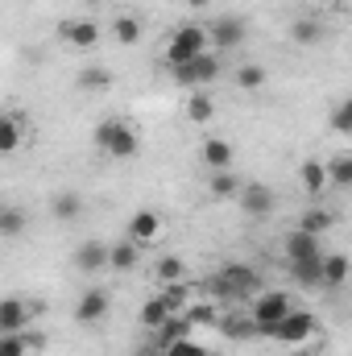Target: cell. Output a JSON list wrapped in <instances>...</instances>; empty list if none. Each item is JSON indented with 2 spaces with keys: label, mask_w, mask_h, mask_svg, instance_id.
I'll return each instance as SVG.
<instances>
[{
  "label": "cell",
  "mask_w": 352,
  "mask_h": 356,
  "mask_svg": "<svg viewBox=\"0 0 352 356\" xmlns=\"http://www.w3.org/2000/svg\"><path fill=\"white\" fill-rule=\"evenodd\" d=\"M207 191H211V199H237L241 178L232 175V170H211V178H207Z\"/></svg>",
  "instance_id": "f546056e"
},
{
  "label": "cell",
  "mask_w": 352,
  "mask_h": 356,
  "mask_svg": "<svg viewBox=\"0 0 352 356\" xmlns=\"http://www.w3.org/2000/svg\"><path fill=\"white\" fill-rule=\"evenodd\" d=\"M29 228V211L25 207H17V203H0V236H21Z\"/></svg>",
  "instance_id": "44dd1931"
},
{
  "label": "cell",
  "mask_w": 352,
  "mask_h": 356,
  "mask_svg": "<svg viewBox=\"0 0 352 356\" xmlns=\"http://www.w3.org/2000/svg\"><path fill=\"white\" fill-rule=\"evenodd\" d=\"M162 298H166V307H170V311H182V307H186V282L166 286V290H162Z\"/></svg>",
  "instance_id": "f35d334b"
},
{
  "label": "cell",
  "mask_w": 352,
  "mask_h": 356,
  "mask_svg": "<svg viewBox=\"0 0 352 356\" xmlns=\"http://www.w3.org/2000/svg\"><path fill=\"white\" fill-rule=\"evenodd\" d=\"M315 4H340V0H315Z\"/></svg>",
  "instance_id": "60d3db41"
},
{
  "label": "cell",
  "mask_w": 352,
  "mask_h": 356,
  "mask_svg": "<svg viewBox=\"0 0 352 356\" xmlns=\"http://www.w3.org/2000/svg\"><path fill=\"white\" fill-rule=\"evenodd\" d=\"M95 149L108 154V158H133V154L141 149V133H137L133 120H125V116H108V120L95 129Z\"/></svg>",
  "instance_id": "7a4b0ae2"
},
{
  "label": "cell",
  "mask_w": 352,
  "mask_h": 356,
  "mask_svg": "<svg viewBox=\"0 0 352 356\" xmlns=\"http://www.w3.org/2000/svg\"><path fill=\"white\" fill-rule=\"evenodd\" d=\"M216 332H224L228 340H245V336H253L257 327H253V319H249L245 311H232V315H220V323H216Z\"/></svg>",
  "instance_id": "484cf974"
},
{
  "label": "cell",
  "mask_w": 352,
  "mask_h": 356,
  "mask_svg": "<svg viewBox=\"0 0 352 356\" xmlns=\"http://www.w3.org/2000/svg\"><path fill=\"white\" fill-rule=\"evenodd\" d=\"M162 356H211V353H207L203 344H195V340L186 336V340H175V344H170V348H166Z\"/></svg>",
  "instance_id": "74e56055"
},
{
  "label": "cell",
  "mask_w": 352,
  "mask_h": 356,
  "mask_svg": "<svg viewBox=\"0 0 352 356\" xmlns=\"http://www.w3.org/2000/svg\"><path fill=\"white\" fill-rule=\"evenodd\" d=\"M211 0H186V8H207Z\"/></svg>",
  "instance_id": "ab89813d"
},
{
  "label": "cell",
  "mask_w": 352,
  "mask_h": 356,
  "mask_svg": "<svg viewBox=\"0 0 352 356\" xmlns=\"http://www.w3.org/2000/svg\"><path fill=\"white\" fill-rule=\"evenodd\" d=\"M108 307H112L108 290H104V286H88V290L75 298V319H79V323H99V319L108 315Z\"/></svg>",
  "instance_id": "9c48e42d"
},
{
  "label": "cell",
  "mask_w": 352,
  "mask_h": 356,
  "mask_svg": "<svg viewBox=\"0 0 352 356\" xmlns=\"http://www.w3.org/2000/svg\"><path fill=\"white\" fill-rule=\"evenodd\" d=\"M154 277H158L162 286L186 282V261H182V257H158V261H154Z\"/></svg>",
  "instance_id": "4dcf8cb0"
},
{
  "label": "cell",
  "mask_w": 352,
  "mask_h": 356,
  "mask_svg": "<svg viewBox=\"0 0 352 356\" xmlns=\"http://www.w3.org/2000/svg\"><path fill=\"white\" fill-rule=\"evenodd\" d=\"M220 71H224V63H220V54H216V50H203V54H195L191 63L170 67V75H175L178 88H207V83H216V79H220Z\"/></svg>",
  "instance_id": "8992f818"
},
{
  "label": "cell",
  "mask_w": 352,
  "mask_h": 356,
  "mask_svg": "<svg viewBox=\"0 0 352 356\" xmlns=\"http://www.w3.org/2000/svg\"><path fill=\"white\" fill-rule=\"evenodd\" d=\"M332 129H336L340 137H352V99H340V104L332 108Z\"/></svg>",
  "instance_id": "8d00e7d4"
},
{
  "label": "cell",
  "mask_w": 352,
  "mask_h": 356,
  "mask_svg": "<svg viewBox=\"0 0 352 356\" xmlns=\"http://www.w3.org/2000/svg\"><path fill=\"white\" fill-rule=\"evenodd\" d=\"M63 42L71 50H91V46H99V25L95 21H67L63 25Z\"/></svg>",
  "instance_id": "2e32d148"
},
{
  "label": "cell",
  "mask_w": 352,
  "mask_h": 356,
  "mask_svg": "<svg viewBox=\"0 0 352 356\" xmlns=\"http://www.w3.org/2000/svg\"><path fill=\"white\" fill-rule=\"evenodd\" d=\"M257 290H262V273L245 261H228L207 277V294L220 302H249Z\"/></svg>",
  "instance_id": "6da1fadb"
},
{
  "label": "cell",
  "mask_w": 352,
  "mask_h": 356,
  "mask_svg": "<svg viewBox=\"0 0 352 356\" xmlns=\"http://www.w3.org/2000/svg\"><path fill=\"white\" fill-rule=\"evenodd\" d=\"M29 302L25 298H0V332H25L29 327Z\"/></svg>",
  "instance_id": "5bb4252c"
},
{
  "label": "cell",
  "mask_w": 352,
  "mask_h": 356,
  "mask_svg": "<svg viewBox=\"0 0 352 356\" xmlns=\"http://www.w3.org/2000/svg\"><path fill=\"white\" fill-rule=\"evenodd\" d=\"M182 319L191 323V332L195 327H216L220 323V311L211 302H191V307H182Z\"/></svg>",
  "instance_id": "f1b7e54d"
},
{
  "label": "cell",
  "mask_w": 352,
  "mask_h": 356,
  "mask_svg": "<svg viewBox=\"0 0 352 356\" xmlns=\"http://www.w3.org/2000/svg\"><path fill=\"white\" fill-rule=\"evenodd\" d=\"M186 336H191V323L182 319V311H175V315H170V319H166V323H162L158 332H150V344L166 353V348H170L175 340H186Z\"/></svg>",
  "instance_id": "e0dca14e"
},
{
  "label": "cell",
  "mask_w": 352,
  "mask_h": 356,
  "mask_svg": "<svg viewBox=\"0 0 352 356\" xmlns=\"http://www.w3.org/2000/svg\"><path fill=\"white\" fill-rule=\"evenodd\" d=\"M315 332H319L315 311H307V307H290V311L273 323V332H269V336H273L282 348H298V344H307Z\"/></svg>",
  "instance_id": "3957f363"
},
{
  "label": "cell",
  "mask_w": 352,
  "mask_h": 356,
  "mask_svg": "<svg viewBox=\"0 0 352 356\" xmlns=\"http://www.w3.org/2000/svg\"><path fill=\"white\" fill-rule=\"evenodd\" d=\"M298 182H303L307 195H319V191L328 186V166H323L319 158H307V162L298 166Z\"/></svg>",
  "instance_id": "cb8c5ba5"
},
{
  "label": "cell",
  "mask_w": 352,
  "mask_h": 356,
  "mask_svg": "<svg viewBox=\"0 0 352 356\" xmlns=\"http://www.w3.org/2000/svg\"><path fill=\"white\" fill-rule=\"evenodd\" d=\"M112 38H116L120 46H137V42H141V21H137V17H129V13H125V17H116Z\"/></svg>",
  "instance_id": "836d02e7"
},
{
  "label": "cell",
  "mask_w": 352,
  "mask_h": 356,
  "mask_svg": "<svg viewBox=\"0 0 352 356\" xmlns=\"http://www.w3.org/2000/svg\"><path fill=\"white\" fill-rule=\"evenodd\" d=\"M290 307H294V298H290L286 290H257V294L249 298V311H245V315L253 319V327H257L262 336H269L273 323H278Z\"/></svg>",
  "instance_id": "277c9868"
},
{
  "label": "cell",
  "mask_w": 352,
  "mask_h": 356,
  "mask_svg": "<svg viewBox=\"0 0 352 356\" xmlns=\"http://www.w3.org/2000/svg\"><path fill=\"white\" fill-rule=\"evenodd\" d=\"M203 162H207L211 170H232V145H228L224 137H207V141H203Z\"/></svg>",
  "instance_id": "603a6c76"
},
{
  "label": "cell",
  "mask_w": 352,
  "mask_h": 356,
  "mask_svg": "<svg viewBox=\"0 0 352 356\" xmlns=\"http://www.w3.org/2000/svg\"><path fill=\"white\" fill-rule=\"evenodd\" d=\"M315 253H323L319 249V236H311L303 228L286 232V261H303V257H315Z\"/></svg>",
  "instance_id": "d6986e66"
},
{
  "label": "cell",
  "mask_w": 352,
  "mask_h": 356,
  "mask_svg": "<svg viewBox=\"0 0 352 356\" xmlns=\"http://www.w3.org/2000/svg\"><path fill=\"white\" fill-rule=\"evenodd\" d=\"M83 4H95V0H83Z\"/></svg>",
  "instance_id": "b9f144b4"
},
{
  "label": "cell",
  "mask_w": 352,
  "mask_h": 356,
  "mask_svg": "<svg viewBox=\"0 0 352 356\" xmlns=\"http://www.w3.org/2000/svg\"><path fill=\"white\" fill-rule=\"evenodd\" d=\"M79 88L83 91L112 88V71H108V67H83V71H79Z\"/></svg>",
  "instance_id": "d590c367"
},
{
  "label": "cell",
  "mask_w": 352,
  "mask_h": 356,
  "mask_svg": "<svg viewBox=\"0 0 352 356\" xmlns=\"http://www.w3.org/2000/svg\"><path fill=\"white\" fill-rule=\"evenodd\" d=\"M211 116H216V99H211L207 91H195V95L186 99V120H191V124H207Z\"/></svg>",
  "instance_id": "83f0119b"
},
{
  "label": "cell",
  "mask_w": 352,
  "mask_h": 356,
  "mask_svg": "<svg viewBox=\"0 0 352 356\" xmlns=\"http://www.w3.org/2000/svg\"><path fill=\"white\" fill-rule=\"evenodd\" d=\"M265 67H257V63H245V67H237V75H232V83L241 91H262L265 88Z\"/></svg>",
  "instance_id": "d6a6232c"
},
{
  "label": "cell",
  "mask_w": 352,
  "mask_h": 356,
  "mask_svg": "<svg viewBox=\"0 0 352 356\" xmlns=\"http://www.w3.org/2000/svg\"><path fill=\"white\" fill-rule=\"evenodd\" d=\"M25 141V116H13V112H0V158L17 154Z\"/></svg>",
  "instance_id": "9a60e30c"
},
{
  "label": "cell",
  "mask_w": 352,
  "mask_h": 356,
  "mask_svg": "<svg viewBox=\"0 0 352 356\" xmlns=\"http://www.w3.org/2000/svg\"><path fill=\"white\" fill-rule=\"evenodd\" d=\"M137 261H141V245H133L129 236L116 241V245H108V269L129 273V269H137Z\"/></svg>",
  "instance_id": "ac0fdd59"
},
{
  "label": "cell",
  "mask_w": 352,
  "mask_h": 356,
  "mask_svg": "<svg viewBox=\"0 0 352 356\" xmlns=\"http://www.w3.org/2000/svg\"><path fill=\"white\" fill-rule=\"evenodd\" d=\"M71 261H75L79 273H99V269H108V245L104 241H83Z\"/></svg>",
  "instance_id": "4fadbf2b"
},
{
  "label": "cell",
  "mask_w": 352,
  "mask_h": 356,
  "mask_svg": "<svg viewBox=\"0 0 352 356\" xmlns=\"http://www.w3.org/2000/svg\"><path fill=\"white\" fill-rule=\"evenodd\" d=\"M170 315H175V311L166 307V298H162V294L145 298V302H141V311H137V319H141V327H145V332H158Z\"/></svg>",
  "instance_id": "ffe728a7"
},
{
  "label": "cell",
  "mask_w": 352,
  "mask_h": 356,
  "mask_svg": "<svg viewBox=\"0 0 352 356\" xmlns=\"http://www.w3.org/2000/svg\"><path fill=\"white\" fill-rule=\"evenodd\" d=\"M38 344V336L29 332H0V356H25Z\"/></svg>",
  "instance_id": "1f68e13d"
},
{
  "label": "cell",
  "mask_w": 352,
  "mask_h": 356,
  "mask_svg": "<svg viewBox=\"0 0 352 356\" xmlns=\"http://www.w3.org/2000/svg\"><path fill=\"white\" fill-rule=\"evenodd\" d=\"M290 33H294V42H298V46H319V42L328 38V29H323V21H319V17H298Z\"/></svg>",
  "instance_id": "d4e9b609"
},
{
  "label": "cell",
  "mask_w": 352,
  "mask_h": 356,
  "mask_svg": "<svg viewBox=\"0 0 352 356\" xmlns=\"http://www.w3.org/2000/svg\"><path fill=\"white\" fill-rule=\"evenodd\" d=\"M245 38H249V25H245L241 17H232V13H220V17L207 25V42H211L216 54H228V50L245 46Z\"/></svg>",
  "instance_id": "52a82bcc"
},
{
  "label": "cell",
  "mask_w": 352,
  "mask_h": 356,
  "mask_svg": "<svg viewBox=\"0 0 352 356\" xmlns=\"http://www.w3.org/2000/svg\"><path fill=\"white\" fill-rule=\"evenodd\" d=\"M332 224H336V216L332 211H323V207H311V211H303V220H298V228L303 232H311V236H328L332 232Z\"/></svg>",
  "instance_id": "4316f807"
},
{
  "label": "cell",
  "mask_w": 352,
  "mask_h": 356,
  "mask_svg": "<svg viewBox=\"0 0 352 356\" xmlns=\"http://www.w3.org/2000/svg\"><path fill=\"white\" fill-rule=\"evenodd\" d=\"M237 199H241V207L253 216V220H265L269 211H273V191L265 186V182H241V191H237Z\"/></svg>",
  "instance_id": "ba28073f"
},
{
  "label": "cell",
  "mask_w": 352,
  "mask_h": 356,
  "mask_svg": "<svg viewBox=\"0 0 352 356\" xmlns=\"http://www.w3.org/2000/svg\"><path fill=\"white\" fill-rule=\"evenodd\" d=\"M319 261H323V253L303 257V261H290V277H294V286H303V290H319Z\"/></svg>",
  "instance_id": "7402d4cb"
},
{
  "label": "cell",
  "mask_w": 352,
  "mask_h": 356,
  "mask_svg": "<svg viewBox=\"0 0 352 356\" xmlns=\"http://www.w3.org/2000/svg\"><path fill=\"white\" fill-rule=\"evenodd\" d=\"M203 50H211V42H207V25L186 21V25H178L175 33H170V42H166V63H170V67L191 63V58L203 54Z\"/></svg>",
  "instance_id": "5b68a950"
},
{
  "label": "cell",
  "mask_w": 352,
  "mask_h": 356,
  "mask_svg": "<svg viewBox=\"0 0 352 356\" xmlns=\"http://www.w3.org/2000/svg\"><path fill=\"white\" fill-rule=\"evenodd\" d=\"M162 236V216L154 207H137L133 220H129V241L133 245H154Z\"/></svg>",
  "instance_id": "30bf717a"
},
{
  "label": "cell",
  "mask_w": 352,
  "mask_h": 356,
  "mask_svg": "<svg viewBox=\"0 0 352 356\" xmlns=\"http://www.w3.org/2000/svg\"><path fill=\"white\" fill-rule=\"evenodd\" d=\"M349 282V257L344 253H323L319 261V290H340Z\"/></svg>",
  "instance_id": "7c38bea8"
},
{
  "label": "cell",
  "mask_w": 352,
  "mask_h": 356,
  "mask_svg": "<svg viewBox=\"0 0 352 356\" xmlns=\"http://www.w3.org/2000/svg\"><path fill=\"white\" fill-rule=\"evenodd\" d=\"M323 166H328V182H332V186H340V191L352 186V158L349 154H340V158H332V162H323Z\"/></svg>",
  "instance_id": "e575fe53"
},
{
  "label": "cell",
  "mask_w": 352,
  "mask_h": 356,
  "mask_svg": "<svg viewBox=\"0 0 352 356\" xmlns=\"http://www.w3.org/2000/svg\"><path fill=\"white\" fill-rule=\"evenodd\" d=\"M83 211H88V203H83L79 191H58V195L50 199V216H54L58 224H75Z\"/></svg>",
  "instance_id": "8fae6325"
}]
</instances>
